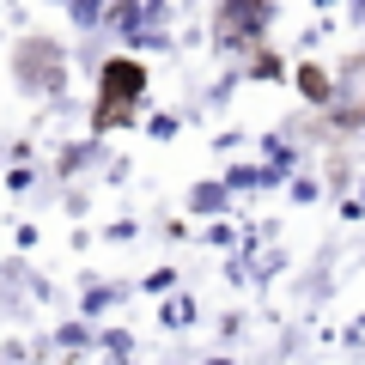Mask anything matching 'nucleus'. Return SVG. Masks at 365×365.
Instances as JSON below:
<instances>
[{
  "label": "nucleus",
  "instance_id": "obj_1",
  "mask_svg": "<svg viewBox=\"0 0 365 365\" xmlns=\"http://www.w3.org/2000/svg\"><path fill=\"white\" fill-rule=\"evenodd\" d=\"M140 91H146V67L140 61H110L104 67V98H98L91 128L104 134V128H116V122H128L134 104H140Z\"/></svg>",
  "mask_w": 365,
  "mask_h": 365
},
{
  "label": "nucleus",
  "instance_id": "obj_2",
  "mask_svg": "<svg viewBox=\"0 0 365 365\" xmlns=\"http://www.w3.org/2000/svg\"><path fill=\"white\" fill-rule=\"evenodd\" d=\"M335 116L341 122H365V61H347L335 79Z\"/></svg>",
  "mask_w": 365,
  "mask_h": 365
},
{
  "label": "nucleus",
  "instance_id": "obj_3",
  "mask_svg": "<svg viewBox=\"0 0 365 365\" xmlns=\"http://www.w3.org/2000/svg\"><path fill=\"white\" fill-rule=\"evenodd\" d=\"M299 79H304V98H317V104H323V98H329V79H323V73H317V67H304V73H299Z\"/></svg>",
  "mask_w": 365,
  "mask_h": 365
}]
</instances>
